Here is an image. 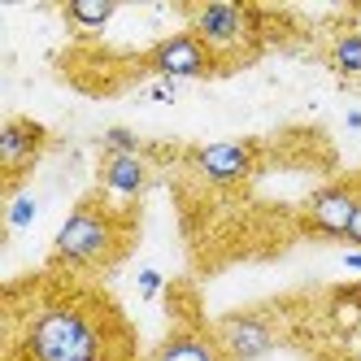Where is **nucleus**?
<instances>
[{"mask_svg": "<svg viewBox=\"0 0 361 361\" xmlns=\"http://www.w3.org/2000/svg\"><path fill=\"white\" fill-rule=\"evenodd\" d=\"M9 361H135V331L114 296L70 274L18 314Z\"/></svg>", "mask_w": 361, "mask_h": 361, "instance_id": "obj_1", "label": "nucleus"}, {"mask_svg": "<svg viewBox=\"0 0 361 361\" xmlns=\"http://www.w3.org/2000/svg\"><path fill=\"white\" fill-rule=\"evenodd\" d=\"M135 235H140V218L131 204H114V196L105 192H87L53 235L48 270H66L74 279L105 274L135 248Z\"/></svg>", "mask_w": 361, "mask_h": 361, "instance_id": "obj_2", "label": "nucleus"}, {"mask_svg": "<svg viewBox=\"0 0 361 361\" xmlns=\"http://www.w3.org/2000/svg\"><path fill=\"white\" fill-rule=\"evenodd\" d=\"M257 22H262V13L252 5H218V0L214 5H188V31L222 61V70L252 57L257 35H262Z\"/></svg>", "mask_w": 361, "mask_h": 361, "instance_id": "obj_3", "label": "nucleus"}, {"mask_svg": "<svg viewBox=\"0 0 361 361\" xmlns=\"http://www.w3.org/2000/svg\"><path fill=\"white\" fill-rule=\"evenodd\" d=\"M148 74H157V79H214V74H222V61L204 48L192 31H174L166 39H157L148 48L144 57Z\"/></svg>", "mask_w": 361, "mask_h": 361, "instance_id": "obj_4", "label": "nucleus"}, {"mask_svg": "<svg viewBox=\"0 0 361 361\" xmlns=\"http://www.w3.org/2000/svg\"><path fill=\"white\" fill-rule=\"evenodd\" d=\"M214 335L222 340L231 361H262L279 344V326H274L270 314H262V309H240V314L218 318Z\"/></svg>", "mask_w": 361, "mask_h": 361, "instance_id": "obj_5", "label": "nucleus"}, {"mask_svg": "<svg viewBox=\"0 0 361 361\" xmlns=\"http://www.w3.org/2000/svg\"><path fill=\"white\" fill-rule=\"evenodd\" d=\"M357 209H361V188L357 183H326L305 200V226L322 240H344Z\"/></svg>", "mask_w": 361, "mask_h": 361, "instance_id": "obj_6", "label": "nucleus"}, {"mask_svg": "<svg viewBox=\"0 0 361 361\" xmlns=\"http://www.w3.org/2000/svg\"><path fill=\"white\" fill-rule=\"evenodd\" d=\"M48 152V131L31 118H9L0 126V166H5V183L9 192H18V183L27 178L39 157Z\"/></svg>", "mask_w": 361, "mask_h": 361, "instance_id": "obj_7", "label": "nucleus"}, {"mask_svg": "<svg viewBox=\"0 0 361 361\" xmlns=\"http://www.w3.org/2000/svg\"><path fill=\"white\" fill-rule=\"evenodd\" d=\"M192 166L209 183H244L257 170V148L244 140H222V144H200L192 148Z\"/></svg>", "mask_w": 361, "mask_h": 361, "instance_id": "obj_8", "label": "nucleus"}, {"mask_svg": "<svg viewBox=\"0 0 361 361\" xmlns=\"http://www.w3.org/2000/svg\"><path fill=\"white\" fill-rule=\"evenodd\" d=\"M148 361H231L214 326L200 322H178L161 335V344L148 353Z\"/></svg>", "mask_w": 361, "mask_h": 361, "instance_id": "obj_9", "label": "nucleus"}, {"mask_svg": "<svg viewBox=\"0 0 361 361\" xmlns=\"http://www.w3.org/2000/svg\"><path fill=\"white\" fill-rule=\"evenodd\" d=\"M96 178H100V192H105V196H114V200H135V196H144L152 170H148L144 157H100Z\"/></svg>", "mask_w": 361, "mask_h": 361, "instance_id": "obj_10", "label": "nucleus"}, {"mask_svg": "<svg viewBox=\"0 0 361 361\" xmlns=\"http://www.w3.org/2000/svg\"><path fill=\"white\" fill-rule=\"evenodd\" d=\"M118 13L114 0H70V5H61V18L70 22L74 31H100V27H109V18Z\"/></svg>", "mask_w": 361, "mask_h": 361, "instance_id": "obj_11", "label": "nucleus"}, {"mask_svg": "<svg viewBox=\"0 0 361 361\" xmlns=\"http://www.w3.org/2000/svg\"><path fill=\"white\" fill-rule=\"evenodd\" d=\"M331 70L344 79H361V31H344L331 39Z\"/></svg>", "mask_w": 361, "mask_h": 361, "instance_id": "obj_12", "label": "nucleus"}, {"mask_svg": "<svg viewBox=\"0 0 361 361\" xmlns=\"http://www.w3.org/2000/svg\"><path fill=\"white\" fill-rule=\"evenodd\" d=\"M100 148H105V157H140V135L126 126H109L100 135Z\"/></svg>", "mask_w": 361, "mask_h": 361, "instance_id": "obj_13", "label": "nucleus"}, {"mask_svg": "<svg viewBox=\"0 0 361 361\" xmlns=\"http://www.w3.org/2000/svg\"><path fill=\"white\" fill-rule=\"evenodd\" d=\"M31 214H35V200H31V196H18L13 209H9V226H27Z\"/></svg>", "mask_w": 361, "mask_h": 361, "instance_id": "obj_14", "label": "nucleus"}, {"mask_svg": "<svg viewBox=\"0 0 361 361\" xmlns=\"http://www.w3.org/2000/svg\"><path fill=\"white\" fill-rule=\"evenodd\" d=\"M344 240L361 248V209H357V218H353V226H348V235H344Z\"/></svg>", "mask_w": 361, "mask_h": 361, "instance_id": "obj_15", "label": "nucleus"}, {"mask_svg": "<svg viewBox=\"0 0 361 361\" xmlns=\"http://www.w3.org/2000/svg\"><path fill=\"white\" fill-rule=\"evenodd\" d=\"M157 283H161V279L148 270V274H144V296H157Z\"/></svg>", "mask_w": 361, "mask_h": 361, "instance_id": "obj_16", "label": "nucleus"}, {"mask_svg": "<svg viewBox=\"0 0 361 361\" xmlns=\"http://www.w3.org/2000/svg\"><path fill=\"white\" fill-rule=\"evenodd\" d=\"M344 266H348V270H361V248H357V252H348V257H344Z\"/></svg>", "mask_w": 361, "mask_h": 361, "instance_id": "obj_17", "label": "nucleus"}]
</instances>
